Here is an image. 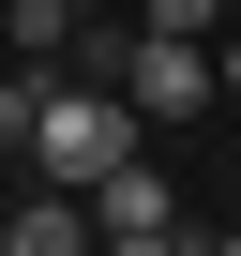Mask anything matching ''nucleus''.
Here are the masks:
<instances>
[{
  "instance_id": "nucleus-1",
  "label": "nucleus",
  "mask_w": 241,
  "mask_h": 256,
  "mask_svg": "<svg viewBox=\"0 0 241 256\" xmlns=\"http://www.w3.org/2000/svg\"><path fill=\"white\" fill-rule=\"evenodd\" d=\"M30 166L60 181V196H90L106 166H136V90H120V76H46V120H30Z\"/></svg>"
},
{
  "instance_id": "nucleus-2",
  "label": "nucleus",
  "mask_w": 241,
  "mask_h": 256,
  "mask_svg": "<svg viewBox=\"0 0 241 256\" xmlns=\"http://www.w3.org/2000/svg\"><path fill=\"white\" fill-rule=\"evenodd\" d=\"M120 90H136V106H226V76H211V46L196 30H136V46H120Z\"/></svg>"
},
{
  "instance_id": "nucleus-3",
  "label": "nucleus",
  "mask_w": 241,
  "mask_h": 256,
  "mask_svg": "<svg viewBox=\"0 0 241 256\" xmlns=\"http://www.w3.org/2000/svg\"><path fill=\"white\" fill-rule=\"evenodd\" d=\"M90 241H106V226H90V196H60V181H46L16 226H0V256H90Z\"/></svg>"
},
{
  "instance_id": "nucleus-4",
  "label": "nucleus",
  "mask_w": 241,
  "mask_h": 256,
  "mask_svg": "<svg viewBox=\"0 0 241 256\" xmlns=\"http://www.w3.org/2000/svg\"><path fill=\"white\" fill-rule=\"evenodd\" d=\"M90 226H181L166 166H106V181H90Z\"/></svg>"
},
{
  "instance_id": "nucleus-5",
  "label": "nucleus",
  "mask_w": 241,
  "mask_h": 256,
  "mask_svg": "<svg viewBox=\"0 0 241 256\" xmlns=\"http://www.w3.org/2000/svg\"><path fill=\"white\" fill-rule=\"evenodd\" d=\"M30 120H46V60H16V76H0V151H30Z\"/></svg>"
},
{
  "instance_id": "nucleus-6",
  "label": "nucleus",
  "mask_w": 241,
  "mask_h": 256,
  "mask_svg": "<svg viewBox=\"0 0 241 256\" xmlns=\"http://www.w3.org/2000/svg\"><path fill=\"white\" fill-rule=\"evenodd\" d=\"M76 46V0H16V60H60Z\"/></svg>"
},
{
  "instance_id": "nucleus-7",
  "label": "nucleus",
  "mask_w": 241,
  "mask_h": 256,
  "mask_svg": "<svg viewBox=\"0 0 241 256\" xmlns=\"http://www.w3.org/2000/svg\"><path fill=\"white\" fill-rule=\"evenodd\" d=\"M226 16H241V0H136V30H196V46H211Z\"/></svg>"
},
{
  "instance_id": "nucleus-8",
  "label": "nucleus",
  "mask_w": 241,
  "mask_h": 256,
  "mask_svg": "<svg viewBox=\"0 0 241 256\" xmlns=\"http://www.w3.org/2000/svg\"><path fill=\"white\" fill-rule=\"evenodd\" d=\"M90 256H196V241H181V226H106Z\"/></svg>"
},
{
  "instance_id": "nucleus-9",
  "label": "nucleus",
  "mask_w": 241,
  "mask_h": 256,
  "mask_svg": "<svg viewBox=\"0 0 241 256\" xmlns=\"http://www.w3.org/2000/svg\"><path fill=\"white\" fill-rule=\"evenodd\" d=\"M211 76H226V106H241V16H226V30H211Z\"/></svg>"
},
{
  "instance_id": "nucleus-10",
  "label": "nucleus",
  "mask_w": 241,
  "mask_h": 256,
  "mask_svg": "<svg viewBox=\"0 0 241 256\" xmlns=\"http://www.w3.org/2000/svg\"><path fill=\"white\" fill-rule=\"evenodd\" d=\"M76 16H120V0H76Z\"/></svg>"
},
{
  "instance_id": "nucleus-11",
  "label": "nucleus",
  "mask_w": 241,
  "mask_h": 256,
  "mask_svg": "<svg viewBox=\"0 0 241 256\" xmlns=\"http://www.w3.org/2000/svg\"><path fill=\"white\" fill-rule=\"evenodd\" d=\"M211 256H241V226H226V241H211Z\"/></svg>"
},
{
  "instance_id": "nucleus-12",
  "label": "nucleus",
  "mask_w": 241,
  "mask_h": 256,
  "mask_svg": "<svg viewBox=\"0 0 241 256\" xmlns=\"http://www.w3.org/2000/svg\"><path fill=\"white\" fill-rule=\"evenodd\" d=\"M0 226H16V196H0Z\"/></svg>"
}]
</instances>
